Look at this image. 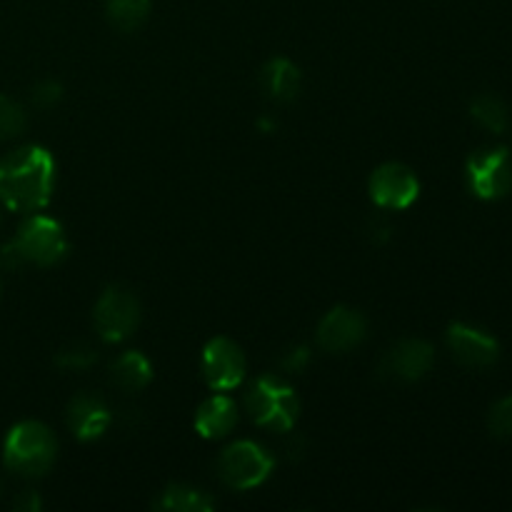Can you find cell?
<instances>
[{
    "label": "cell",
    "instance_id": "obj_25",
    "mask_svg": "<svg viewBox=\"0 0 512 512\" xmlns=\"http://www.w3.org/2000/svg\"><path fill=\"white\" fill-rule=\"evenodd\" d=\"M38 508H40V500H38V495L33 493V490H25V493H20L18 500H15V510L35 512Z\"/></svg>",
    "mask_w": 512,
    "mask_h": 512
},
{
    "label": "cell",
    "instance_id": "obj_15",
    "mask_svg": "<svg viewBox=\"0 0 512 512\" xmlns=\"http://www.w3.org/2000/svg\"><path fill=\"white\" fill-rule=\"evenodd\" d=\"M300 83H303V75H300L298 65L290 63L288 58L268 60L260 73V85L275 103H293L300 93Z\"/></svg>",
    "mask_w": 512,
    "mask_h": 512
},
{
    "label": "cell",
    "instance_id": "obj_22",
    "mask_svg": "<svg viewBox=\"0 0 512 512\" xmlns=\"http://www.w3.org/2000/svg\"><path fill=\"white\" fill-rule=\"evenodd\" d=\"M488 428L495 438H512V395L490 410Z\"/></svg>",
    "mask_w": 512,
    "mask_h": 512
},
{
    "label": "cell",
    "instance_id": "obj_17",
    "mask_svg": "<svg viewBox=\"0 0 512 512\" xmlns=\"http://www.w3.org/2000/svg\"><path fill=\"white\" fill-rule=\"evenodd\" d=\"M158 508L170 512H208L215 508V500L203 490L193 488V485L175 483L163 490Z\"/></svg>",
    "mask_w": 512,
    "mask_h": 512
},
{
    "label": "cell",
    "instance_id": "obj_8",
    "mask_svg": "<svg viewBox=\"0 0 512 512\" xmlns=\"http://www.w3.org/2000/svg\"><path fill=\"white\" fill-rule=\"evenodd\" d=\"M200 368H203L205 383L223 393V390H233L243 383L248 363H245V355L238 343H233L230 338H215L205 345Z\"/></svg>",
    "mask_w": 512,
    "mask_h": 512
},
{
    "label": "cell",
    "instance_id": "obj_3",
    "mask_svg": "<svg viewBox=\"0 0 512 512\" xmlns=\"http://www.w3.org/2000/svg\"><path fill=\"white\" fill-rule=\"evenodd\" d=\"M58 455V443L50 428L35 420H25L10 428L3 445V463L10 473L23 478H40L48 473Z\"/></svg>",
    "mask_w": 512,
    "mask_h": 512
},
{
    "label": "cell",
    "instance_id": "obj_1",
    "mask_svg": "<svg viewBox=\"0 0 512 512\" xmlns=\"http://www.w3.org/2000/svg\"><path fill=\"white\" fill-rule=\"evenodd\" d=\"M55 188L53 155L25 145L0 160V203L15 213H35L50 203Z\"/></svg>",
    "mask_w": 512,
    "mask_h": 512
},
{
    "label": "cell",
    "instance_id": "obj_4",
    "mask_svg": "<svg viewBox=\"0 0 512 512\" xmlns=\"http://www.w3.org/2000/svg\"><path fill=\"white\" fill-rule=\"evenodd\" d=\"M245 408L260 428L288 433L298 420L300 400L288 383L273 378V375H265L248 390Z\"/></svg>",
    "mask_w": 512,
    "mask_h": 512
},
{
    "label": "cell",
    "instance_id": "obj_6",
    "mask_svg": "<svg viewBox=\"0 0 512 512\" xmlns=\"http://www.w3.org/2000/svg\"><path fill=\"white\" fill-rule=\"evenodd\" d=\"M270 470H273V458L250 440L233 443L218 458L220 480L233 490L258 488L268 480Z\"/></svg>",
    "mask_w": 512,
    "mask_h": 512
},
{
    "label": "cell",
    "instance_id": "obj_18",
    "mask_svg": "<svg viewBox=\"0 0 512 512\" xmlns=\"http://www.w3.org/2000/svg\"><path fill=\"white\" fill-rule=\"evenodd\" d=\"M153 0H105V15L120 33H133L148 20Z\"/></svg>",
    "mask_w": 512,
    "mask_h": 512
},
{
    "label": "cell",
    "instance_id": "obj_11",
    "mask_svg": "<svg viewBox=\"0 0 512 512\" xmlns=\"http://www.w3.org/2000/svg\"><path fill=\"white\" fill-rule=\"evenodd\" d=\"M433 360V345L418 338H408L400 340L395 348L385 353L383 363H380V373L393 380H400V383H415V380L425 378L430 373Z\"/></svg>",
    "mask_w": 512,
    "mask_h": 512
},
{
    "label": "cell",
    "instance_id": "obj_21",
    "mask_svg": "<svg viewBox=\"0 0 512 512\" xmlns=\"http://www.w3.org/2000/svg\"><path fill=\"white\" fill-rule=\"evenodd\" d=\"M95 360H98V353L88 343H70L55 355V363L63 370H88L90 365H95Z\"/></svg>",
    "mask_w": 512,
    "mask_h": 512
},
{
    "label": "cell",
    "instance_id": "obj_5",
    "mask_svg": "<svg viewBox=\"0 0 512 512\" xmlns=\"http://www.w3.org/2000/svg\"><path fill=\"white\" fill-rule=\"evenodd\" d=\"M93 323L105 343H120L130 338L140 323V303L133 290L123 285H110L100 293L93 310Z\"/></svg>",
    "mask_w": 512,
    "mask_h": 512
},
{
    "label": "cell",
    "instance_id": "obj_23",
    "mask_svg": "<svg viewBox=\"0 0 512 512\" xmlns=\"http://www.w3.org/2000/svg\"><path fill=\"white\" fill-rule=\"evenodd\" d=\"M30 100H33L35 108L50 110L63 100V88H60V83H55V80H43V83H38L33 88Z\"/></svg>",
    "mask_w": 512,
    "mask_h": 512
},
{
    "label": "cell",
    "instance_id": "obj_16",
    "mask_svg": "<svg viewBox=\"0 0 512 512\" xmlns=\"http://www.w3.org/2000/svg\"><path fill=\"white\" fill-rule=\"evenodd\" d=\"M110 380L123 393H140L153 380V368H150L148 358L143 353L130 350V353H123L110 365Z\"/></svg>",
    "mask_w": 512,
    "mask_h": 512
},
{
    "label": "cell",
    "instance_id": "obj_9",
    "mask_svg": "<svg viewBox=\"0 0 512 512\" xmlns=\"http://www.w3.org/2000/svg\"><path fill=\"white\" fill-rule=\"evenodd\" d=\"M420 183L410 168L400 163H385L370 175V198L385 210H405L418 200Z\"/></svg>",
    "mask_w": 512,
    "mask_h": 512
},
{
    "label": "cell",
    "instance_id": "obj_10",
    "mask_svg": "<svg viewBox=\"0 0 512 512\" xmlns=\"http://www.w3.org/2000/svg\"><path fill=\"white\" fill-rule=\"evenodd\" d=\"M368 335V323L353 308H333L318 325V345L325 353H348Z\"/></svg>",
    "mask_w": 512,
    "mask_h": 512
},
{
    "label": "cell",
    "instance_id": "obj_13",
    "mask_svg": "<svg viewBox=\"0 0 512 512\" xmlns=\"http://www.w3.org/2000/svg\"><path fill=\"white\" fill-rule=\"evenodd\" d=\"M110 410L95 395H75L65 410V423H68L70 433L83 443L98 440L105 430L110 428Z\"/></svg>",
    "mask_w": 512,
    "mask_h": 512
},
{
    "label": "cell",
    "instance_id": "obj_20",
    "mask_svg": "<svg viewBox=\"0 0 512 512\" xmlns=\"http://www.w3.org/2000/svg\"><path fill=\"white\" fill-rule=\"evenodd\" d=\"M28 125V115L20 103H15L8 95H0V140L18 138Z\"/></svg>",
    "mask_w": 512,
    "mask_h": 512
},
{
    "label": "cell",
    "instance_id": "obj_12",
    "mask_svg": "<svg viewBox=\"0 0 512 512\" xmlns=\"http://www.w3.org/2000/svg\"><path fill=\"white\" fill-rule=\"evenodd\" d=\"M448 345L453 358L465 368H490L500 355L498 340L465 323L450 325Z\"/></svg>",
    "mask_w": 512,
    "mask_h": 512
},
{
    "label": "cell",
    "instance_id": "obj_7",
    "mask_svg": "<svg viewBox=\"0 0 512 512\" xmlns=\"http://www.w3.org/2000/svg\"><path fill=\"white\" fill-rule=\"evenodd\" d=\"M468 183L478 198L498 200L512 188V158L508 148L478 150L468 160Z\"/></svg>",
    "mask_w": 512,
    "mask_h": 512
},
{
    "label": "cell",
    "instance_id": "obj_14",
    "mask_svg": "<svg viewBox=\"0 0 512 512\" xmlns=\"http://www.w3.org/2000/svg\"><path fill=\"white\" fill-rule=\"evenodd\" d=\"M238 425V408L228 395H213L195 413V430L205 440L225 438Z\"/></svg>",
    "mask_w": 512,
    "mask_h": 512
},
{
    "label": "cell",
    "instance_id": "obj_19",
    "mask_svg": "<svg viewBox=\"0 0 512 512\" xmlns=\"http://www.w3.org/2000/svg\"><path fill=\"white\" fill-rule=\"evenodd\" d=\"M470 115H473V120H478V125H483L485 130H490V133L495 135L505 133L510 125L508 105H505L498 95H478V98L470 103Z\"/></svg>",
    "mask_w": 512,
    "mask_h": 512
},
{
    "label": "cell",
    "instance_id": "obj_24",
    "mask_svg": "<svg viewBox=\"0 0 512 512\" xmlns=\"http://www.w3.org/2000/svg\"><path fill=\"white\" fill-rule=\"evenodd\" d=\"M308 360H310L308 348L298 345V348H290L288 353L283 355L280 365H283V370H288V373H300V370H303L305 365H308Z\"/></svg>",
    "mask_w": 512,
    "mask_h": 512
},
{
    "label": "cell",
    "instance_id": "obj_2",
    "mask_svg": "<svg viewBox=\"0 0 512 512\" xmlns=\"http://www.w3.org/2000/svg\"><path fill=\"white\" fill-rule=\"evenodd\" d=\"M68 255V238L58 220L33 215L20 225L18 235L0 248V268L20 270L25 265L50 268Z\"/></svg>",
    "mask_w": 512,
    "mask_h": 512
}]
</instances>
